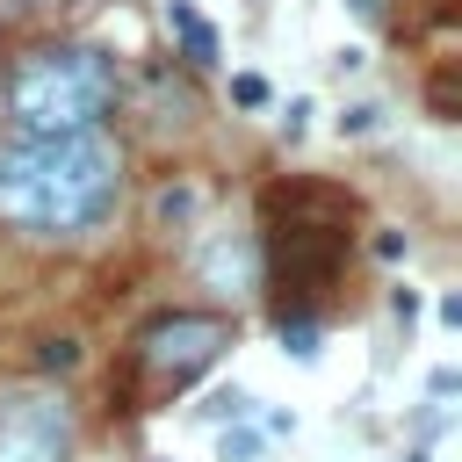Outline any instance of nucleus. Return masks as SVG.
I'll return each mask as SVG.
<instances>
[{"label": "nucleus", "mask_w": 462, "mask_h": 462, "mask_svg": "<svg viewBox=\"0 0 462 462\" xmlns=\"http://www.w3.org/2000/svg\"><path fill=\"white\" fill-rule=\"evenodd\" d=\"M123 195V152L101 130L14 137L0 152V224L29 238H87Z\"/></svg>", "instance_id": "nucleus-1"}, {"label": "nucleus", "mask_w": 462, "mask_h": 462, "mask_svg": "<svg viewBox=\"0 0 462 462\" xmlns=\"http://www.w3.org/2000/svg\"><path fill=\"white\" fill-rule=\"evenodd\" d=\"M116 108V65L87 43L65 51H29L7 72V116L22 137H51V130H101V116Z\"/></svg>", "instance_id": "nucleus-2"}, {"label": "nucleus", "mask_w": 462, "mask_h": 462, "mask_svg": "<svg viewBox=\"0 0 462 462\" xmlns=\"http://www.w3.org/2000/svg\"><path fill=\"white\" fill-rule=\"evenodd\" d=\"M231 346V325L209 310H166L137 332V375L152 390H188L202 368H217V354Z\"/></svg>", "instance_id": "nucleus-3"}, {"label": "nucleus", "mask_w": 462, "mask_h": 462, "mask_svg": "<svg viewBox=\"0 0 462 462\" xmlns=\"http://www.w3.org/2000/svg\"><path fill=\"white\" fill-rule=\"evenodd\" d=\"M72 455V404L51 390H22L0 404V462H65Z\"/></svg>", "instance_id": "nucleus-4"}, {"label": "nucleus", "mask_w": 462, "mask_h": 462, "mask_svg": "<svg viewBox=\"0 0 462 462\" xmlns=\"http://www.w3.org/2000/svg\"><path fill=\"white\" fill-rule=\"evenodd\" d=\"M195 274H202V289H217V296H253L260 289V238L253 231H209L202 238V253H195Z\"/></svg>", "instance_id": "nucleus-5"}, {"label": "nucleus", "mask_w": 462, "mask_h": 462, "mask_svg": "<svg viewBox=\"0 0 462 462\" xmlns=\"http://www.w3.org/2000/svg\"><path fill=\"white\" fill-rule=\"evenodd\" d=\"M166 29L180 36V51H188V65H217V29L188 7V0H166Z\"/></svg>", "instance_id": "nucleus-6"}, {"label": "nucleus", "mask_w": 462, "mask_h": 462, "mask_svg": "<svg viewBox=\"0 0 462 462\" xmlns=\"http://www.w3.org/2000/svg\"><path fill=\"white\" fill-rule=\"evenodd\" d=\"M188 116H195V94L173 72H152V123L166 130V123H188Z\"/></svg>", "instance_id": "nucleus-7"}, {"label": "nucleus", "mask_w": 462, "mask_h": 462, "mask_svg": "<svg viewBox=\"0 0 462 462\" xmlns=\"http://www.w3.org/2000/svg\"><path fill=\"white\" fill-rule=\"evenodd\" d=\"M152 217L173 231V224H188L195 217V188H159V202H152Z\"/></svg>", "instance_id": "nucleus-8"}, {"label": "nucleus", "mask_w": 462, "mask_h": 462, "mask_svg": "<svg viewBox=\"0 0 462 462\" xmlns=\"http://www.w3.org/2000/svg\"><path fill=\"white\" fill-rule=\"evenodd\" d=\"M368 130H383V101H354L339 116V137H368Z\"/></svg>", "instance_id": "nucleus-9"}, {"label": "nucleus", "mask_w": 462, "mask_h": 462, "mask_svg": "<svg viewBox=\"0 0 462 462\" xmlns=\"http://www.w3.org/2000/svg\"><path fill=\"white\" fill-rule=\"evenodd\" d=\"M282 346H289L296 361H310V354H318V325H310V318H282Z\"/></svg>", "instance_id": "nucleus-10"}, {"label": "nucleus", "mask_w": 462, "mask_h": 462, "mask_svg": "<svg viewBox=\"0 0 462 462\" xmlns=\"http://www.w3.org/2000/svg\"><path fill=\"white\" fill-rule=\"evenodd\" d=\"M245 404H253V397H245V390L231 383V390H209V404H202V419H245Z\"/></svg>", "instance_id": "nucleus-11"}, {"label": "nucleus", "mask_w": 462, "mask_h": 462, "mask_svg": "<svg viewBox=\"0 0 462 462\" xmlns=\"http://www.w3.org/2000/svg\"><path fill=\"white\" fill-rule=\"evenodd\" d=\"M231 101H238V108H267V79H260V72H238V79H231Z\"/></svg>", "instance_id": "nucleus-12"}, {"label": "nucleus", "mask_w": 462, "mask_h": 462, "mask_svg": "<svg viewBox=\"0 0 462 462\" xmlns=\"http://www.w3.org/2000/svg\"><path fill=\"white\" fill-rule=\"evenodd\" d=\"M253 455H260V433H245V426L224 433V462H253Z\"/></svg>", "instance_id": "nucleus-13"}, {"label": "nucleus", "mask_w": 462, "mask_h": 462, "mask_svg": "<svg viewBox=\"0 0 462 462\" xmlns=\"http://www.w3.org/2000/svg\"><path fill=\"white\" fill-rule=\"evenodd\" d=\"M303 123H310V101L296 94V101H289V116H282V137H303Z\"/></svg>", "instance_id": "nucleus-14"}, {"label": "nucleus", "mask_w": 462, "mask_h": 462, "mask_svg": "<svg viewBox=\"0 0 462 462\" xmlns=\"http://www.w3.org/2000/svg\"><path fill=\"white\" fill-rule=\"evenodd\" d=\"M72 361H79L72 339H51V346H43V368H72Z\"/></svg>", "instance_id": "nucleus-15"}, {"label": "nucleus", "mask_w": 462, "mask_h": 462, "mask_svg": "<svg viewBox=\"0 0 462 462\" xmlns=\"http://www.w3.org/2000/svg\"><path fill=\"white\" fill-rule=\"evenodd\" d=\"M390 310H397V325H411V318H419V296H411V289H397V296H390Z\"/></svg>", "instance_id": "nucleus-16"}, {"label": "nucleus", "mask_w": 462, "mask_h": 462, "mask_svg": "<svg viewBox=\"0 0 462 462\" xmlns=\"http://www.w3.org/2000/svg\"><path fill=\"white\" fill-rule=\"evenodd\" d=\"M346 7H354L361 22H383V0H346Z\"/></svg>", "instance_id": "nucleus-17"}]
</instances>
